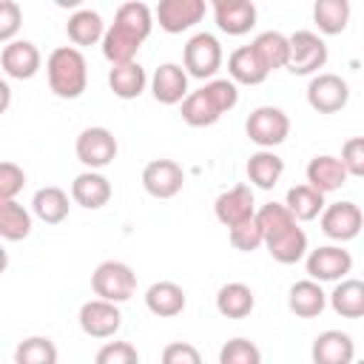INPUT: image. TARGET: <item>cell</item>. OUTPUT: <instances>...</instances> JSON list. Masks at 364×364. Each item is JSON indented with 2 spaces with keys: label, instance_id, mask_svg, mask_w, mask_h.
Returning a JSON list of instances; mask_svg holds the SVG:
<instances>
[{
  "label": "cell",
  "instance_id": "cell-34",
  "mask_svg": "<svg viewBox=\"0 0 364 364\" xmlns=\"http://www.w3.org/2000/svg\"><path fill=\"white\" fill-rule=\"evenodd\" d=\"M284 205H287V210L299 219V222H313V219H318V213H321V208L327 205L324 202V193L321 191H316L313 185H293L290 191H287V196H284Z\"/></svg>",
  "mask_w": 364,
  "mask_h": 364
},
{
  "label": "cell",
  "instance_id": "cell-20",
  "mask_svg": "<svg viewBox=\"0 0 364 364\" xmlns=\"http://www.w3.org/2000/svg\"><path fill=\"white\" fill-rule=\"evenodd\" d=\"M304 176H307V185H313V188L321 191L324 196L333 193V191H338V188L347 182V171H344L341 159L333 156V154H318V156H313V159L307 162Z\"/></svg>",
  "mask_w": 364,
  "mask_h": 364
},
{
  "label": "cell",
  "instance_id": "cell-41",
  "mask_svg": "<svg viewBox=\"0 0 364 364\" xmlns=\"http://www.w3.org/2000/svg\"><path fill=\"white\" fill-rule=\"evenodd\" d=\"M139 353L131 341H108L97 350V364H136Z\"/></svg>",
  "mask_w": 364,
  "mask_h": 364
},
{
  "label": "cell",
  "instance_id": "cell-13",
  "mask_svg": "<svg viewBox=\"0 0 364 364\" xmlns=\"http://www.w3.org/2000/svg\"><path fill=\"white\" fill-rule=\"evenodd\" d=\"M43 65V54L31 40H9L0 51V68L11 80H31Z\"/></svg>",
  "mask_w": 364,
  "mask_h": 364
},
{
  "label": "cell",
  "instance_id": "cell-10",
  "mask_svg": "<svg viewBox=\"0 0 364 364\" xmlns=\"http://www.w3.org/2000/svg\"><path fill=\"white\" fill-rule=\"evenodd\" d=\"M80 330L91 338H111L119 327H122V313L119 304L108 301V299H88L80 307Z\"/></svg>",
  "mask_w": 364,
  "mask_h": 364
},
{
  "label": "cell",
  "instance_id": "cell-43",
  "mask_svg": "<svg viewBox=\"0 0 364 364\" xmlns=\"http://www.w3.org/2000/svg\"><path fill=\"white\" fill-rule=\"evenodd\" d=\"M341 165L347 176H364V136H350L341 145Z\"/></svg>",
  "mask_w": 364,
  "mask_h": 364
},
{
  "label": "cell",
  "instance_id": "cell-22",
  "mask_svg": "<svg viewBox=\"0 0 364 364\" xmlns=\"http://www.w3.org/2000/svg\"><path fill=\"white\" fill-rule=\"evenodd\" d=\"M145 85H148V74L136 60L111 65V71H108V88L119 100H136L145 91Z\"/></svg>",
  "mask_w": 364,
  "mask_h": 364
},
{
  "label": "cell",
  "instance_id": "cell-28",
  "mask_svg": "<svg viewBox=\"0 0 364 364\" xmlns=\"http://www.w3.org/2000/svg\"><path fill=\"white\" fill-rule=\"evenodd\" d=\"M330 307L341 318H361L364 316V282L361 279H338L333 293L327 296Z\"/></svg>",
  "mask_w": 364,
  "mask_h": 364
},
{
  "label": "cell",
  "instance_id": "cell-44",
  "mask_svg": "<svg viewBox=\"0 0 364 364\" xmlns=\"http://www.w3.org/2000/svg\"><path fill=\"white\" fill-rule=\"evenodd\" d=\"M20 26H23V9L14 0H0V43L6 46L9 40H14Z\"/></svg>",
  "mask_w": 364,
  "mask_h": 364
},
{
  "label": "cell",
  "instance_id": "cell-23",
  "mask_svg": "<svg viewBox=\"0 0 364 364\" xmlns=\"http://www.w3.org/2000/svg\"><path fill=\"white\" fill-rule=\"evenodd\" d=\"M245 171H247L250 185H256L262 191H270V188H276V182L284 173V159L279 154H273V148H259L256 154H250Z\"/></svg>",
  "mask_w": 364,
  "mask_h": 364
},
{
  "label": "cell",
  "instance_id": "cell-45",
  "mask_svg": "<svg viewBox=\"0 0 364 364\" xmlns=\"http://www.w3.org/2000/svg\"><path fill=\"white\" fill-rule=\"evenodd\" d=\"M162 361H165V364H199L202 355H199L196 347H191V344H185V341H173V344H168V347L162 350Z\"/></svg>",
  "mask_w": 364,
  "mask_h": 364
},
{
  "label": "cell",
  "instance_id": "cell-2",
  "mask_svg": "<svg viewBox=\"0 0 364 364\" xmlns=\"http://www.w3.org/2000/svg\"><path fill=\"white\" fill-rule=\"evenodd\" d=\"M91 290L100 299H108L114 304H122L134 296L136 290V273L131 270V264L117 262V259H105L94 267L91 273Z\"/></svg>",
  "mask_w": 364,
  "mask_h": 364
},
{
  "label": "cell",
  "instance_id": "cell-21",
  "mask_svg": "<svg viewBox=\"0 0 364 364\" xmlns=\"http://www.w3.org/2000/svg\"><path fill=\"white\" fill-rule=\"evenodd\" d=\"M188 296L176 282H154L145 290V307L159 318H173L185 310Z\"/></svg>",
  "mask_w": 364,
  "mask_h": 364
},
{
  "label": "cell",
  "instance_id": "cell-26",
  "mask_svg": "<svg viewBox=\"0 0 364 364\" xmlns=\"http://www.w3.org/2000/svg\"><path fill=\"white\" fill-rule=\"evenodd\" d=\"M102 31H105V23H102L100 11H94V9H74L65 23V34L77 48L97 46L102 40Z\"/></svg>",
  "mask_w": 364,
  "mask_h": 364
},
{
  "label": "cell",
  "instance_id": "cell-8",
  "mask_svg": "<svg viewBox=\"0 0 364 364\" xmlns=\"http://www.w3.org/2000/svg\"><path fill=\"white\" fill-rule=\"evenodd\" d=\"M318 222H321V233L333 242H350L361 233V225H364V216H361V208L350 199H341V202H330L321 208L318 213Z\"/></svg>",
  "mask_w": 364,
  "mask_h": 364
},
{
  "label": "cell",
  "instance_id": "cell-6",
  "mask_svg": "<svg viewBox=\"0 0 364 364\" xmlns=\"http://www.w3.org/2000/svg\"><path fill=\"white\" fill-rule=\"evenodd\" d=\"M350 102V85L344 77L330 71H316L307 82V105L316 114H336Z\"/></svg>",
  "mask_w": 364,
  "mask_h": 364
},
{
  "label": "cell",
  "instance_id": "cell-12",
  "mask_svg": "<svg viewBox=\"0 0 364 364\" xmlns=\"http://www.w3.org/2000/svg\"><path fill=\"white\" fill-rule=\"evenodd\" d=\"M185 185V171L173 159H151L142 168V188L154 199H173Z\"/></svg>",
  "mask_w": 364,
  "mask_h": 364
},
{
  "label": "cell",
  "instance_id": "cell-9",
  "mask_svg": "<svg viewBox=\"0 0 364 364\" xmlns=\"http://www.w3.org/2000/svg\"><path fill=\"white\" fill-rule=\"evenodd\" d=\"M307 276L316 282H338L353 270V256L341 245H321L310 253H304Z\"/></svg>",
  "mask_w": 364,
  "mask_h": 364
},
{
  "label": "cell",
  "instance_id": "cell-32",
  "mask_svg": "<svg viewBox=\"0 0 364 364\" xmlns=\"http://www.w3.org/2000/svg\"><path fill=\"white\" fill-rule=\"evenodd\" d=\"M31 233V213L17 202L0 196V239L6 242H23Z\"/></svg>",
  "mask_w": 364,
  "mask_h": 364
},
{
  "label": "cell",
  "instance_id": "cell-16",
  "mask_svg": "<svg viewBox=\"0 0 364 364\" xmlns=\"http://www.w3.org/2000/svg\"><path fill=\"white\" fill-rule=\"evenodd\" d=\"M151 94L162 105H179L188 94V71L179 63H162L151 77Z\"/></svg>",
  "mask_w": 364,
  "mask_h": 364
},
{
  "label": "cell",
  "instance_id": "cell-35",
  "mask_svg": "<svg viewBox=\"0 0 364 364\" xmlns=\"http://www.w3.org/2000/svg\"><path fill=\"white\" fill-rule=\"evenodd\" d=\"M114 26L131 31L134 37H139V40L145 43L148 34L154 31V11H151L145 3H139V0H128V3H122V6L117 9Z\"/></svg>",
  "mask_w": 364,
  "mask_h": 364
},
{
  "label": "cell",
  "instance_id": "cell-7",
  "mask_svg": "<svg viewBox=\"0 0 364 364\" xmlns=\"http://www.w3.org/2000/svg\"><path fill=\"white\" fill-rule=\"evenodd\" d=\"M74 151H77V159L85 168L100 171V168H105V165H111L117 159L119 145H117L114 131H108L105 125H91V128H82L80 131Z\"/></svg>",
  "mask_w": 364,
  "mask_h": 364
},
{
  "label": "cell",
  "instance_id": "cell-33",
  "mask_svg": "<svg viewBox=\"0 0 364 364\" xmlns=\"http://www.w3.org/2000/svg\"><path fill=\"white\" fill-rule=\"evenodd\" d=\"M250 48L256 51V57L262 60V65L267 71H276V68L287 65L290 43H287V34H282V31H262V34H256Z\"/></svg>",
  "mask_w": 364,
  "mask_h": 364
},
{
  "label": "cell",
  "instance_id": "cell-36",
  "mask_svg": "<svg viewBox=\"0 0 364 364\" xmlns=\"http://www.w3.org/2000/svg\"><path fill=\"white\" fill-rule=\"evenodd\" d=\"M179 105H182L179 114H182V119H185L191 128H208V125L219 122V117H222L202 88H199V91H188Z\"/></svg>",
  "mask_w": 364,
  "mask_h": 364
},
{
  "label": "cell",
  "instance_id": "cell-27",
  "mask_svg": "<svg viewBox=\"0 0 364 364\" xmlns=\"http://www.w3.org/2000/svg\"><path fill=\"white\" fill-rule=\"evenodd\" d=\"M142 40L134 37L131 31L119 28V26H108L102 31V40H100V48H102V57L111 63V65H119V63H131L136 60V51H139Z\"/></svg>",
  "mask_w": 364,
  "mask_h": 364
},
{
  "label": "cell",
  "instance_id": "cell-31",
  "mask_svg": "<svg viewBox=\"0 0 364 364\" xmlns=\"http://www.w3.org/2000/svg\"><path fill=\"white\" fill-rule=\"evenodd\" d=\"M68 210H71L68 193H65L63 188H57V185L40 188V191L34 193V199H31V213H34L40 222H46V225H60V222L68 216Z\"/></svg>",
  "mask_w": 364,
  "mask_h": 364
},
{
  "label": "cell",
  "instance_id": "cell-39",
  "mask_svg": "<svg viewBox=\"0 0 364 364\" xmlns=\"http://www.w3.org/2000/svg\"><path fill=\"white\" fill-rule=\"evenodd\" d=\"M228 239H230V245H233L236 250H242V253L259 250V247H262V228H259V222H256V213L247 216V219H242V222H236V225H230V228H228Z\"/></svg>",
  "mask_w": 364,
  "mask_h": 364
},
{
  "label": "cell",
  "instance_id": "cell-40",
  "mask_svg": "<svg viewBox=\"0 0 364 364\" xmlns=\"http://www.w3.org/2000/svg\"><path fill=\"white\" fill-rule=\"evenodd\" d=\"M259 361H262V353L247 338H230L219 350V364H259Z\"/></svg>",
  "mask_w": 364,
  "mask_h": 364
},
{
  "label": "cell",
  "instance_id": "cell-1",
  "mask_svg": "<svg viewBox=\"0 0 364 364\" xmlns=\"http://www.w3.org/2000/svg\"><path fill=\"white\" fill-rule=\"evenodd\" d=\"M46 77L60 100H77L88 85V63L77 46H60L46 60Z\"/></svg>",
  "mask_w": 364,
  "mask_h": 364
},
{
  "label": "cell",
  "instance_id": "cell-29",
  "mask_svg": "<svg viewBox=\"0 0 364 364\" xmlns=\"http://www.w3.org/2000/svg\"><path fill=\"white\" fill-rule=\"evenodd\" d=\"M256 6L253 0H239V3H230L225 9H213V20H216V28L230 34V37H242L247 34L253 26H256Z\"/></svg>",
  "mask_w": 364,
  "mask_h": 364
},
{
  "label": "cell",
  "instance_id": "cell-15",
  "mask_svg": "<svg viewBox=\"0 0 364 364\" xmlns=\"http://www.w3.org/2000/svg\"><path fill=\"white\" fill-rule=\"evenodd\" d=\"M111 193H114V188H111L108 176L100 173V171H91V168L82 171V173H77L74 182H71V199L80 208H85V210L105 208L111 202Z\"/></svg>",
  "mask_w": 364,
  "mask_h": 364
},
{
  "label": "cell",
  "instance_id": "cell-18",
  "mask_svg": "<svg viewBox=\"0 0 364 364\" xmlns=\"http://www.w3.org/2000/svg\"><path fill=\"white\" fill-rule=\"evenodd\" d=\"M310 355L316 364H350L355 355V344L344 330H324L313 338Z\"/></svg>",
  "mask_w": 364,
  "mask_h": 364
},
{
  "label": "cell",
  "instance_id": "cell-37",
  "mask_svg": "<svg viewBox=\"0 0 364 364\" xmlns=\"http://www.w3.org/2000/svg\"><path fill=\"white\" fill-rule=\"evenodd\" d=\"M57 355L60 353L48 336H28L14 350L17 364H57Z\"/></svg>",
  "mask_w": 364,
  "mask_h": 364
},
{
  "label": "cell",
  "instance_id": "cell-46",
  "mask_svg": "<svg viewBox=\"0 0 364 364\" xmlns=\"http://www.w3.org/2000/svg\"><path fill=\"white\" fill-rule=\"evenodd\" d=\"M9 105H11V88L6 80H0V114H6Z\"/></svg>",
  "mask_w": 364,
  "mask_h": 364
},
{
  "label": "cell",
  "instance_id": "cell-47",
  "mask_svg": "<svg viewBox=\"0 0 364 364\" xmlns=\"http://www.w3.org/2000/svg\"><path fill=\"white\" fill-rule=\"evenodd\" d=\"M82 3H85V0H54V6H60V9H65V11L82 9Z\"/></svg>",
  "mask_w": 364,
  "mask_h": 364
},
{
  "label": "cell",
  "instance_id": "cell-11",
  "mask_svg": "<svg viewBox=\"0 0 364 364\" xmlns=\"http://www.w3.org/2000/svg\"><path fill=\"white\" fill-rule=\"evenodd\" d=\"M205 9H208V0H159L154 20L159 23L162 31L182 34V31L193 28L196 23H202Z\"/></svg>",
  "mask_w": 364,
  "mask_h": 364
},
{
  "label": "cell",
  "instance_id": "cell-48",
  "mask_svg": "<svg viewBox=\"0 0 364 364\" xmlns=\"http://www.w3.org/2000/svg\"><path fill=\"white\" fill-rule=\"evenodd\" d=\"M6 267H9V253H6V247H3V242H0V276L6 273Z\"/></svg>",
  "mask_w": 364,
  "mask_h": 364
},
{
  "label": "cell",
  "instance_id": "cell-38",
  "mask_svg": "<svg viewBox=\"0 0 364 364\" xmlns=\"http://www.w3.org/2000/svg\"><path fill=\"white\" fill-rule=\"evenodd\" d=\"M202 91L208 94V100L216 105L219 114L233 111L236 102H239V88H236V82H233L230 77H210V80L202 85Z\"/></svg>",
  "mask_w": 364,
  "mask_h": 364
},
{
  "label": "cell",
  "instance_id": "cell-19",
  "mask_svg": "<svg viewBox=\"0 0 364 364\" xmlns=\"http://www.w3.org/2000/svg\"><path fill=\"white\" fill-rule=\"evenodd\" d=\"M287 307L299 318H316V316H321L324 307H327V293L321 290V282H316V279L293 282L290 284V293H287Z\"/></svg>",
  "mask_w": 364,
  "mask_h": 364
},
{
  "label": "cell",
  "instance_id": "cell-5",
  "mask_svg": "<svg viewBox=\"0 0 364 364\" xmlns=\"http://www.w3.org/2000/svg\"><path fill=\"white\" fill-rule=\"evenodd\" d=\"M287 43H290V57H287L284 68L290 74L307 77V74H316L318 68L327 65V46L316 31L299 28V31H293L287 37Z\"/></svg>",
  "mask_w": 364,
  "mask_h": 364
},
{
  "label": "cell",
  "instance_id": "cell-49",
  "mask_svg": "<svg viewBox=\"0 0 364 364\" xmlns=\"http://www.w3.org/2000/svg\"><path fill=\"white\" fill-rule=\"evenodd\" d=\"M210 3V9H225V6H230V3H239V0H208Z\"/></svg>",
  "mask_w": 364,
  "mask_h": 364
},
{
  "label": "cell",
  "instance_id": "cell-24",
  "mask_svg": "<svg viewBox=\"0 0 364 364\" xmlns=\"http://www.w3.org/2000/svg\"><path fill=\"white\" fill-rule=\"evenodd\" d=\"M228 74L236 85H259L267 80L270 71L262 65V60L256 57V51L250 46H239L228 57Z\"/></svg>",
  "mask_w": 364,
  "mask_h": 364
},
{
  "label": "cell",
  "instance_id": "cell-42",
  "mask_svg": "<svg viewBox=\"0 0 364 364\" xmlns=\"http://www.w3.org/2000/svg\"><path fill=\"white\" fill-rule=\"evenodd\" d=\"M26 188V171L17 162L3 159L0 162V196L6 199H17V193Z\"/></svg>",
  "mask_w": 364,
  "mask_h": 364
},
{
  "label": "cell",
  "instance_id": "cell-17",
  "mask_svg": "<svg viewBox=\"0 0 364 364\" xmlns=\"http://www.w3.org/2000/svg\"><path fill=\"white\" fill-rule=\"evenodd\" d=\"M213 213L225 228L253 216L256 213V199H253L250 185H233L230 191H222L213 202Z\"/></svg>",
  "mask_w": 364,
  "mask_h": 364
},
{
  "label": "cell",
  "instance_id": "cell-25",
  "mask_svg": "<svg viewBox=\"0 0 364 364\" xmlns=\"http://www.w3.org/2000/svg\"><path fill=\"white\" fill-rule=\"evenodd\" d=\"M256 307V296L245 282H228L216 293V310L225 318H245Z\"/></svg>",
  "mask_w": 364,
  "mask_h": 364
},
{
  "label": "cell",
  "instance_id": "cell-3",
  "mask_svg": "<svg viewBox=\"0 0 364 364\" xmlns=\"http://www.w3.org/2000/svg\"><path fill=\"white\" fill-rule=\"evenodd\" d=\"M222 43L208 34V31H199L193 34L188 43H185V51H182V68L188 71V77H196V80H210L216 77V71L222 68Z\"/></svg>",
  "mask_w": 364,
  "mask_h": 364
},
{
  "label": "cell",
  "instance_id": "cell-14",
  "mask_svg": "<svg viewBox=\"0 0 364 364\" xmlns=\"http://www.w3.org/2000/svg\"><path fill=\"white\" fill-rule=\"evenodd\" d=\"M262 245L267 247V253H270L279 264H296V262H301L304 253H307V233L299 228V222H290V225H284V228L267 233Z\"/></svg>",
  "mask_w": 364,
  "mask_h": 364
},
{
  "label": "cell",
  "instance_id": "cell-4",
  "mask_svg": "<svg viewBox=\"0 0 364 364\" xmlns=\"http://www.w3.org/2000/svg\"><path fill=\"white\" fill-rule=\"evenodd\" d=\"M245 134L259 148H276L290 134V117L276 105H259L245 122Z\"/></svg>",
  "mask_w": 364,
  "mask_h": 364
},
{
  "label": "cell",
  "instance_id": "cell-30",
  "mask_svg": "<svg viewBox=\"0 0 364 364\" xmlns=\"http://www.w3.org/2000/svg\"><path fill=\"white\" fill-rule=\"evenodd\" d=\"M353 6L350 0H313V23L321 34L336 37L350 26Z\"/></svg>",
  "mask_w": 364,
  "mask_h": 364
}]
</instances>
